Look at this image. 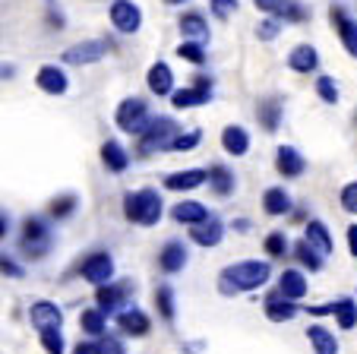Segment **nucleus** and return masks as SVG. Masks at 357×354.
I'll return each instance as SVG.
<instances>
[{"instance_id": "nucleus-1", "label": "nucleus", "mask_w": 357, "mask_h": 354, "mask_svg": "<svg viewBox=\"0 0 357 354\" xmlns=\"http://www.w3.org/2000/svg\"><path fill=\"white\" fill-rule=\"evenodd\" d=\"M269 279H272V266L266 260H241L218 272V291L225 297H234V294H243V291H257Z\"/></svg>"}, {"instance_id": "nucleus-2", "label": "nucleus", "mask_w": 357, "mask_h": 354, "mask_svg": "<svg viewBox=\"0 0 357 354\" xmlns=\"http://www.w3.org/2000/svg\"><path fill=\"white\" fill-rule=\"evenodd\" d=\"M162 212H165V202H162V193L152 187H142V190H133V193L123 196V215L127 221L133 225H158L162 221Z\"/></svg>"}, {"instance_id": "nucleus-3", "label": "nucleus", "mask_w": 357, "mask_h": 354, "mask_svg": "<svg viewBox=\"0 0 357 354\" xmlns=\"http://www.w3.org/2000/svg\"><path fill=\"white\" fill-rule=\"evenodd\" d=\"M51 247H54V231H51V225H47L41 215H29V219L22 221V237H20L22 256L38 263L51 253Z\"/></svg>"}, {"instance_id": "nucleus-4", "label": "nucleus", "mask_w": 357, "mask_h": 354, "mask_svg": "<svg viewBox=\"0 0 357 354\" xmlns=\"http://www.w3.org/2000/svg\"><path fill=\"white\" fill-rule=\"evenodd\" d=\"M177 133H181V124L168 114H158L152 117V124L146 127V133L139 136V155H152V152H168L174 146Z\"/></svg>"}, {"instance_id": "nucleus-5", "label": "nucleus", "mask_w": 357, "mask_h": 354, "mask_svg": "<svg viewBox=\"0 0 357 354\" xmlns=\"http://www.w3.org/2000/svg\"><path fill=\"white\" fill-rule=\"evenodd\" d=\"M136 297V281L133 279H121V281H108V285H98L95 288V304H98L105 314L117 316L123 307H130Z\"/></svg>"}, {"instance_id": "nucleus-6", "label": "nucleus", "mask_w": 357, "mask_h": 354, "mask_svg": "<svg viewBox=\"0 0 357 354\" xmlns=\"http://www.w3.org/2000/svg\"><path fill=\"white\" fill-rule=\"evenodd\" d=\"M117 127L123 130V133L130 136H142L146 133V127L152 124V114H149V105L142 98H123L121 105H117V114H114Z\"/></svg>"}, {"instance_id": "nucleus-7", "label": "nucleus", "mask_w": 357, "mask_h": 354, "mask_svg": "<svg viewBox=\"0 0 357 354\" xmlns=\"http://www.w3.org/2000/svg\"><path fill=\"white\" fill-rule=\"evenodd\" d=\"M79 275L86 281H92L95 288L108 285V281H114V256L105 253V250H95L79 263Z\"/></svg>"}, {"instance_id": "nucleus-8", "label": "nucleus", "mask_w": 357, "mask_h": 354, "mask_svg": "<svg viewBox=\"0 0 357 354\" xmlns=\"http://www.w3.org/2000/svg\"><path fill=\"white\" fill-rule=\"evenodd\" d=\"M212 101V76H196L193 86L187 89H174L171 92V105L174 108H199V105H209Z\"/></svg>"}, {"instance_id": "nucleus-9", "label": "nucleus", "mask_w": 357, "mask_h": 354, "mask_svg": "<svg viewBox=\"0 0 357 354\" xmlns=\"http://www.w3.org/2000/svg\"><path fill=\"white\" fill-rule=\"evenodd\" d=\"M108 41L101 38H89V41H79V45H70L63 51V64L70 67H89V64H98L105 54H108Z\"/></svg>"}, {"instance_id": "nucleus-10", "label": "nucleus", "mask_w": 357, "mask_h": 354, "mask_svg": "<svg viewBox=\"0 0 357 354\" xmlns=\"http://www.w3.org/2000/svg\"><path fill=\"white\" fill-rule=\"evenodd\" d=\"M111 26L121 35H136L142 26V10L136 7L133 0H114L111 3Z\"/></svg>"}, {"instance_id": "nucleus-11", "label": "nucleus", "mask_w": 357, "mask_h": 354, "mask_svg": "<svg viewBox=\"0 0 357 354\" xmlns=\"http://www.w3.org/2000/svg\"><path fill=\"white\" fill-rule=\"evenodd\" d=\"M257 3V10H263V13L275 16V20L282 22H307L310 20V10L301 7L297 0H253Z\"/></svg>"}, {"instance_id": "nucleus-12", "label": "nucleus", "mask_w": 357, "mask_h": 354, "mask_svg": "<svg viewBox=\"0 0 357 354\" xmlns=\"http://www.w3.org/2000/svg\"><path fill=\"white\" fill-rule=\"evenodd\" d=\"M117 329H121L123 335H130V339H146L149 329H152V320H149L146 310H139L136 304H130V307H123L121 314L114 316Z\"/></svg>"}, {"instance_id": "nucleus-13", "label": "nucleus", "mask_w": 357, "mask_h": 354, "mask_svg": "<svg viewBox=\"0 0 357 354\" xmlns=\"http://www.w3.org/2000/svg\"><path fill=\"white\" fill-rule=\"evenodd\" d=\"M329 20H332V26H335L338 38H342L344 51H348L351 57H357V20L342 7V3H335V7L329 10Z\"/></svg>"}, {"instance_id": "nucleus-14", "label": "nucleus", "mask_w": 357, "mask_h": 354, "mask_svg": "<svg viewBox=\"0 0 357 354\" xmlns=\"http://www.w3.org/2000/svg\"><path fill=\"white\" fill-rule=\"evenodd\" d=\"M190 263V250L183 241H168L162 250H158V269L165 275H177L183 272V266Z\"/></svg>"}, {"instance_id": "nucleus-15", "label": "nucleus", "mask_w": 357, "mask_h": 354, "mask_svg": "<svg viewBox=\"0 0 357 354\" xmlns=\"http://www.w3.org/2000/svg\"><path fill=\"white\" fill-rule=\"evenodd\" d=\"M29 323H32L35 329H61L63 326V310L57 307L54 301H35L32 307H29Z\"/></svg>"}, {"instance_id": "nucleus-16", "label": "nucleus", "mask_w": 357, "mask_h": 354, "mask_svg": "<svg viewBox=\"0 0 357 354\" xmlns=\"http://www.w3.org/2000/svg\"><path fill=\"white\" fill-rule=\"evenodd\" d=\"M263 310H266V316H269L272 323H288V320H294V316L301 314V307L294 304V297H288V294H282V291L266 294Z\"/></svg>"}, {"instance_id": "nucleus-17", "label": "nucleus", "mask_w": 357, "mask_h": 354, "mask_svg": "<svg viewBox=\"0 0 357 354\" xmlns=\"http://www.w3.org/2000/svg\"><path fill=\"white\" fill-rule=\"evenodd\" d=\"M225 237V225L218 215H209L206 221H199V225L190 228V241L199 244V247H218Z\"/></svg>"}, {"instance_id": "nucleus-18", "label": "nucleus", "mask_w": 357, "mask_h": 354, "mask_svg": "<svg viewBox=\"0 0 357 354\" xmlns=\"http://www.w3.org/2000/svg\"><path fill=\"white\" fill-rule=\"evenodd\" d=\"M202 184H209V171L206 168H187V171H174L165 177V187L174 190V193H183V190H196Z\"/></svg>"}, {"instance_id": "nucleus-19", "label": "nucleus", "mask_w": 357, "mask_h": 354, "mask_svg": "<svg viewBox=\"0 0 357 354\" xmlns=\"http://www.w3.org/2000/svg\"><path fill=\"white\" fill-rule=\"evenodd\" d=\"M35 82H38V89L41 92H47V95H63L70 89L67 73H63L57 64H45V67L35 73Z\"/></svg>"}, {"instance_id": "nucleus-20", "label": "nucleus", "mask_w": 357, "mask_h": 354, "mask_svg": "<svg viewBox=\"0 0 357 354\" xmlns=\"http://www.w3.org/2000/svg\"><path fill=\"white\" fill-rule=\"evenodd\" d=\"M146 86H149V92L158 95V98H165V95L174 92V73H171L168 64H165V61L152 64V67H149V73H146Z\"/></svg>"}, {"instance_id": "nucleus-21", "label": "nucleus", "mask_w": 357, "mask_h": 354, "mask_svg": "<svg viewBox=\"0 0 357 354\" xmlns=\"http://www.w3.org/2000/svg\"><path fill=\"white\" fill-rule=\"evenodd\" d=\"M275 171L282 174V177H301V174L307 171V158H303V155L297 152L294 146H278V152H275Z\"/></svg>"}, {"instance_id": "nucleus-22", "label": "nucleus", "mask_w": 357, "mask_h": 354, "mask_svg": "<svg viewBox=\"0 0 357 354\" xmlns=\"http://www.w3.org/2000/svg\"><path fill=\"white\" fill-rule=\"evenodd\" d=\"M282 117H284L282 98H263L257 105V121H259V127H263L266 133H275V130L282 127Z\"/></svg>"}, {"instance_id": "nucleus-23", "label": "nucleus", "mask_w": 357, "mask_h": 354, "mask_svg": "<svg viewBox=\"0 0 357 354\" xmlns=\"http://www.w3.org/2000/svg\"><path fill=\"white\" fill-rule=\"evenodd\" d=\"M222 149L228 155H234V158H241V155L250 152V133L241 124H231V127L222 130Z\"/></svg>"}, {"instance_id": "nucleus-24", "label": "nucleus", "mask_w": 357, "mask_h": 354, "mask_svg": "<svg viewBox=\"0 0 357 354\" xmlns=\"http://www.w3.org/2000/svg\"><path fill=\"white\" fill-rule=\"evenodd\" d=\"M171 219L177 221V225H199V221H206L209 219V209L202 206V202H196V200H183V202H177L174 209H171Z\"/></svg>"}, {"instance_id": "nucleus-25", "label": "nucleus", "mask_w": 357, "mask_h": 354, "mask_svg": "<svg viewBox=\"0 0 357 354\" xmlns=\"http://www.w3.org/2000/svg\"><path fill=\"white\" fill-rule=\"evenodd\" d=\"M288 67L294 73H313L319 67V51L313 45H297L294 51L288 54Z\"/></svg>"}, {"instance_id": "nucleus-26", "label": "nucleus", "mask_w": 357, "mask_h": 354, "mask_svg": "<svg viewBox=\"0 0 357 354\" xmlns=\"http://www.w3.org/2000/svg\"><path fill=\"white\" fill-rule=\"evenodd\" d=\"M101 161H105V168H108V171L123 174L130 168V152L117 140H108L105 146H101Z\"/></svg>"}, {"instance_id": "nucleus-27", "label": "nucleus", "mask_w": 357, "mask_h": 354, "mask_svg": "<svg viewBox=\"0 0 357 354\" xmlns=\"http://www.w3.org/2000/svg\"><path fill=\"white\" fill-rule=\"evenodd\" d=\"M209 187L215 196H231L237 190V177L228 165H212L209 168Z\"/></svg>"}, {"instance_id": "nucleus-28", "label": "nucleus", "mask_w": 357, "mask_h": 354, "mask_svg": "<svg viewBox=\"0 0 357 354\" xmlns=\"http://www.w3.org/2000/svg\"><path fill=\"white\" fill-rule=\"evenodd\" d=\"M291 256H294V260L301 263L307 272H319V269H323V260H326V256L319 253L310 241H307V237H303V241H297L294 247H291Z\"/></svg>"}, {"instance_id": "nucleus-29", "label": "nucleus", "mask_w": 357, "mask_h": 354, "mask_svg": "<svg viewBox=\"0 0 357 354\" xmlns=\"http://www.w3.org/2000/svg\"><path fill=\"white\" fill-rule=\"evenodd\" d=\"M278 291L294 297V301L307 297V279H303L301 269H284V272L278 275Z\"/></svg>"}, {"instance_id": "nucleus-30", "label": "nucleus", "mask_w": 357, "mask_h": 354, "mask_svg": "<svg viewBox=\"0 0 357 354\" xmlns=\"http://www.w3.org/2000/svg\"><path fill=\"white\" fill-rule=\"evenodd\" d=\"M303 237H307V241H310L313 247H317L323 256H329L332 250H335V244H332V234H329V228H326L319 219L307 221V231H303Z\"/></svg>"}, {"instance_id": "nucleus-31", "label": "nucleus", "mask_w": 357, "mask_h": 354, "mask_svg": "<svg viewBox=\"0 0 357 354\" xmlns=\"http://www.w3.org/2000/svg\"><path fill=\"white\" fill-rule=\"evenodd\" d=\"M79 329L86 335H92V339H101V335L108 332V314L101 307H92V310H82L79 316Z\"/></svg>"}, {"instance_id": "nucleus-32", "label": "nucleus", "mask_w": 357, "mask_h": 354, "mask_svg": "<svg viewBox=\"0 0 357 354\" xmlns=\"http://www.w3.org/2000/svg\"><path fill=\"white\" fill-rule=\"evenodd\" d=\"M263 209H266V215H288L291 212V193L284 187H269L263 193Z\"/></svg>"}, {"instance_id": "nucleus-33", "label": "nucleus", "mask_w": 357, "mask_h": 354, "mask_svg": "<svg viewBox=\"0 0 357 354\" xmlns=\"http://www.w3.org/2000/svg\"><path fill=\"white\" fill-rule=\"evenodd\" d=\"M307 339H310V345H313V351H317V354H338L335 335H332L326 326H319V323L307 326Z\"/></svg>"}, {"instance_id": "nucleus-34", "label": "nucleus", "mask_w": 357, "mask_h": 354, "mask_svg": "<svg viewBox=\"0 0 357 354\" xmlns=\"http://www.w3.org/2000/svg\"><path fill=\"white\" fill-rule=\"evenodd\" d=\"M177 26H181L183 38H193V41H206V38H209V22H206V16H202V13H183Z\"/></svg>"}, {"instance_id": "nucleus-35", "label": "nucleus", "mask_w": 357, "mask_h": 354, "mask_svg": "<svg viewBox=\"0 0 357 354\" xmlns=\"http://www.w3.org/2000/svg\"><path fill=\"white\" fill-rule=\"evenodd\" d=\"M155 310L162 320H174L177 316V297H174V288L171 285H158L155 288Z\"/></svg>"}, {"instance_id": "nucleus-36", "label": "nucleus", "mask_w": 357, "mask_h": 354, "mask_svg": "<svg viewBox=\"0 0 357 354\" xmlns=\"http://www.w3.org/2000/svg\"><path fill=\"white\" fill-rule=\"evenodd\" d=\"M76 209H79V196H76V193H63V196H54V200H51L47 212H51V219L63 221V219H70Z\"/></svg>"}, {"instance_id": "nucleus-37", "label": "nucleus", "mask_w": 357, "mask_h": 354, "mask_svg": "<svg viewBox=\"0 0 357 354\" xmlns=\"http://www.w3.org/2000/svg\"><path fill=\"white\" fill-rule=\"evenodd\" d=\"M177 57H181V61H187V64H193V67H202V64H206V41H193V38L181 41Z\"/></svg>"}, {"instance_id": "nucleus-38", "label": "nucleus", "mask_w": 357, "mask_h": 354, "mask_svg": "<svg viewBox=\"0 0 357 354\" xmlns=\"http://www.w3.org/2000/svg\"><path fill=\"white\" fill-rule=\"evenodd\" d=\"M332 316L338 320V329H354L357 326V304L351 301V297H338Z\"/></svg>"}, {"instance_id": "nucleus-39", "label": "nucleus", "mask_w": 357, "mask_h": 354, "mask_svg": "<svg viewBox=\"0 0 357 354\" xmlns=\"http://www.w3.org/2000/svg\"><path fill=\"white\" fill-rule=\"evenodd\" d=\"M263 247H266V253H269L272 260H282V256H288V253H291V241H288V234H284V231H272V234H266Z\"/></svg>"}, {"instance_id": "nucleus-40", "label": "nucleus", "mask_w": 357, "mask_h": 354, "mask_svg": "<svg viewBox=\"0 0 357 354\" xmlns=\"http://www.w3.org/2000/svg\"><path fill=\"white\" fill-rule=\"evenodd\" d=\"M38 339H41V348H45L47 354H63V332L61 329H41L38 332Z\"/></svg>"}, {"instance_id": "nucleus-41", "label": "nucleus", "mask_w": 357, "mask_h": 354, "mask_svg": "<svg viewBox=\"0 0 357 354\" xmlns=\"http://www.w3.org/2000/svg\"><path fill=\"white\" fill-rule=\"evenodd\" d=\"M202 142V133L199 130H190V133H177V140H174V146H171V152H190V149H196Z\"/></svg>"}, {"instance_id": "nucleus-42", "label": "nucleus", "mask_w": 357, "mask_h": 354, "mask_svg": "<svg viewBox=\"0 0 357 354\" xmlns=\"http://www.w3.org/2000/svg\"><path fill=\"white\" fill-rule=\"evenodd\" d=\"M317 95L326 101V105H335V101H338L335 80H332V76H319V80H317Z\"/></svg>"}, {"instance_id": "nucleus-43", "label": "nucleus", "mask_w": 357, "mask_h": 354, "mask_svg": "<svg viewBox=\"0 0 357 354\" xmlns=\"http://www.w3.org/2000/svg\"><path fill=\"white\" fill-rule=\"evenodd\" d=\"M278 35H282V20H275V16H269V20H263L257 26V38L259 41H275Z\"/></svg>"}, {"instance_id": "nucleus-44", "label": "nucleus", "mask_w": 357, "mask_h": 354, "mask_svg": "<svg viewBox=\"0 0 357 354\" xmlns=\"http://www.w3.org/2000/svg\"><path fill=\"white\" fill-rule=\"evenodd\" d=\"M338 202H342L344 212L357 215V181L344 184V187H342V196H338Z\"/></svg>"}, {"instance_id": "nucleus-45", "label": "nucleus", "mask_w": 357, "mask_h": 354, "mask_svg": "<svg viewBox=\"0 0 357 354\" xmlns=\"http://www.w3.org/2000/svg\"><path fill=\"white\" fill-rule=\"evenodd\" d=\"M209 7L215 20H231L237 13V0H209Z\"/></svg>"}, {"instance_id": "nucleus-46", "label": "nucleus", "mask_w": 357, "mask_h": 354, "mask_svg": "<svg viewBox=\"0 0 357 354\" xmlns=\"http://www.w3.org/2000/svg\"><path fill=\"white\" fill-rule=\"evenodd\" d=\"M98 348H101V354H127V348H123V341L117 339V335H101L98 339Z\"/></svg>"}, {"instance_id": "nucleus-47", "label": "nucleus", "mask_w": 357, "mask_h": 354, "mask_svg": "<svg viewBox=\"0 0 357 354\" xmlns=\"http://www.w3.org/2000/svg\"><path fill=\"white\" fill-rule=\"evenodd\" d=\"M0 272L10 275V279H22V275H26V269H22L16 260H10V256L0 253Z\"/></svg>"}, {"instance_id": "nucleus-48", "label": "nucleus", "mask_w": 357, "mask_h": 354, "mask_svg": "<svg viewBox=\"0 0 357 354\" xmlns=\"http://www.w3.org/2000/svg\"><path fill=\"white\" fill-rule=\"evenodd\" d=\"M73 354H101V348H98V341H79L73 348Z\"/></svg>"}, {"instance_id": "nucleus-49", "label": "nucleus", "mask_w": 357, "mask_h": 354, "mask_svg": "<svg viewBox=\"0 0 357 354\" xmlns=\"http://www.w3.org/2000/svg\"><path fill=\"white\" fill-rule=\"evenodd\" d=\"M307 314H313V316H326V314H335V301H329V304H319V307H307Z\"/></svg>"}, {"instance_id": "nucleus-50", "label": "nucleus", "mask_w": 357, "mask_h": 354, "mask_svg": "<svg viewBox=\"0 0 357 354\" xmlns=\"http://www.w3.org/2000/svg\"><path fill=\"white\" fill-rule=\"evenodd\" d=\"M348 250L351 256H357V225H348Z\"/></svg>"}, {"instance_id": "nucleus-51", "label": "nucleus", "mask_w": 357, "mask_h": 354, "mask_svg": "<svg viewBox=\"0 0 357 354\" xmlns=\"http://www.w3.org/2000/svg\"><path fill=\"white\" fill-rule=\"evenodd\" d=\"M7 231H10V219L0 212V237H7Z\"/></svg>"}, {"instance_id": "nucleus-52", "label": "nucleus", "mask_w": 357, "mask_h": 354, "mask_svg": "<svg viewBox=\"0 0 357 354\" xmlns=\"http://www.w3.org/2000/svg\"><path fill=\"white\" fill-rule=\"evenodd\" d=\"M234 231H241V234L250 231V221H247V219H237V221H234Z\"/></svg>"}, {"instance_id": "nucleus-53", "label": "nucleus", "mask_w": 357, "mask_h": 354, "mask_svg": "<svg viewBox=\"0 0 357 354\" xmlns=\"http://www.w3.org/2000/svg\"><path fill=\"white\" fill-rule=\"evenodd\" d=\"M165 3H171V7H177V3H187V0H165Z\"/></svg>"}]
</instances>
